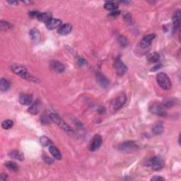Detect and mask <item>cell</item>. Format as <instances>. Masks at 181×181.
<instances>
[{"label": "cell", "mask_w": 181, "mask_h": 181, "mask_svg": "<svg viewBox=\"0 0 181 181\" xmlns=\"http://www.w3.org/2000/svg\"><path fill=\"white\" fill-rule=\"evenodd\" d=\"M116 72L119 76H123L124 74H126L127 71V67L126 65H124V64L122 62V61L120 57L117 58L115 61L114 64Z\"/></svg>", "instance_id": "6"}, {"label": "cell", "mask_w": 181, "mask_h": 181, "mask_svg": "<svg viewBox=\"0 0 181 181\" xmlns=\"http://www.w3.org/2000/svg\"><path fill=\"white\" fill-rule=\"evenodd\" d=\"M33 101V96L30 94H21L19 96V102L21 105L28 106L30 105Z\"/></svg>", "instance_id": "13"}, {"label": "cell", "mask_w": 181, "mask_h": 181, "mask_svg": "<svg viewBox=\"0 0 181 181\" xmlns=\"http://www.w3.org/2000/svg\"><path fill=\"white\" fill-rule=\"evenodd\" d=\"M41 108V103L39 100H36L34 103L29 108L28 111L32 115H36L39 112Z\"/></svg>", "instance_id": "15"}, {"label": "cell", "mask_w": 181, "mask_h": 181, "mask_svg": "<svg viewBox=\"0 0 181 181\" xmlns=\"http://www.w3.org/2000/svg\"><path fill=\"white\" fill-rule=\"evenodd\" d=\"M58 126L60 127V128L62 129V130H64V132H67V133H72V132H74L73 129H72L71 127H70L69 124L67 123H66L64 120H62V119H60L59 122L57 124Z\"/></svg>", "instance_id": "18"}, {"label": "cell", "mask_w": 181, "mask_h": 181, "mask_svg": "<svg viewBox=\"0 0 181 181\" xmlns=\"http://www.w3.org/2000/svg\"><path fill=\"white\" fill-rule=\"evenodd\" d=\"M156 81L162 89L169 90L171 87V82L166 74L160 72L156 75Z\"/></svg>", "instance_id": "2"}, {"label": "cell", "mask_w": 181, "mask_h": 181, "mask_svg": "<svg viewBox=\"0 0 181 181\" xmlns=\"http://www.w3.org/2000/svg\"><path fill=\"white\" fill-rule=\"evenodd\" d=\"M164 179L161 178V177H159V176H155V177H153V178L151 179V180H164Z\"/></svg>", "instance_id": "39"}, {"label": "cell", "mask_w": 181, "mask_h": 181, "mask_svg": "<svg viewBox=\"0 0 181 181\" xmlns=\"http://www.w3.org/2000/svg\"><path fill=\"white\" fill-rule=\"evenodd\" d=\"M40 142H41V144H42V145H43V146H50V145H52V142H51V140H50L49 138H48L47 137H45V136H43V137H41V139H40Z\"/></svg>", "instance_id": "28"}, {"label": "cell", "mask_w": 181, "mask_h": 181, "mask_svg": "<svg viewBox=\"0 0 181 181\" xmlns=\"http://www.w3.org/2000/svg\"><path fill=\"white\" fill-rule=\"evenodd\" d=\"M72 26L71 24L69 23H66L64 24V25H62V26L58 29L57 32L60 35H65L69 34L70 32L72 31Z\"/></svg>", "instance_id": "17"}, {"label": "cell", "mask_w": 181, "mask_h": 181, "mask_svg": "<svg viewBox=\"0 0 181 181\" xmlns=\"http://www.w3.org/2000/svg\"><path fill=\"white\" fill-rule=\"evenodd\" d=\"M155 37L156 36H155L154 34H149V35L144 36L140 43L141 47L142 48H147L148 47H149Z\"/></svg>", "instance_id": "11"}, {"label": "cell", "mask_w": 181, "mask_h": 181, "mask_svg": "<svg viewBox=\"0 0 181 181\" xmlns=\"http://www.w3.org/2000/svg\"><path fill=\"white\" fill-rule=\"evenodd\" d=\"M46 26L49 30L60 29L62 26V21L57 19H52L46 23Z\"/></svg>", "instance_id": "12"}, {"label": "cell", "mask_w": 181, "mask_h": 181, "mask_svg": "<svg viewBox=\"0 0 181 181\" xmlns=\"http://www.w3.org/2000/svg\"><path fill=\"white\" fill-rule=\"evenodd\" d=\"M149 111L152 114L156 115L161 116V117H165L167 115L166 110L162 106V104L155 103L149 106Z\"/></svg>", "instance_id": "5"}, {"label": "cell", "mask_w": 181, "mask_h": 181, "mask_svg": "<svg viewBox=\"0 0 181 181\" xmlns=\"http://www.w3.org/2000/svg\"><path fill=\"white\" fill-rule=\"evenodd\" d=\"M127 100L126 95L124 94H121L119 96H118L115 98H114L112 100V102L110 103V110L112 112H116L118 110L120 109L122 106H124V104L125 103Z\"/></svg>", "instance_id": "1"}, {"label": "cell", "mask_w": 181, "mask_h": 181, "mask_svg": "<svg viewBox=\"0 0 181 181\" xmlns=\"http://www.w3.org/2000/svg\"><path fill=\"white\" fill-rule=\"evenodd\" d=\"M49 118H50V120H51V121H53L54 123H55V124H57L60 120V119H61V118H60L59 116H58L57 115L55 114V113H51V114H50L49 115Z\"/></svg>", "instance_id": "32"}, {"label": "cell", "mask_w": 181, "mask_h": 181, "mask_svg": "<svg viewBox=\"0 0 181 181\" xmlns=\"http://www.w3.org/2000/svg\"><path fill=\"white\" fill-rule=\"evenodd\" d=\"M50 66L53 71L57 72V73H62L65 70V66L60 62L56 61V60L50 62Z\"/></svg>", "instance_id": "10"}, {"label": "cell", "mask_w": 181, "mask_h": 181, "mask_svg": "<svg viewBox=\"0 0 181 181\" xmlns=\"http://www.w3.org/2000/svg\"><path fill=\"white\" fill-rule=\"evenodd\" d=\"M159 59V55L156 53H153L147 56V60L150 63H156V62H158Z\"/></svg>", "instance_id": "26"}, {"label": "cell", "mask_w": 181, "mask_h": 181, "mask_svg": "<svg viewBox=\"0 0 181 181\" xmlns=\"http://www.w3.org/2000/svg\"><path fill=\"white\" fill-rule=\"evenodd\" d=\"M51 17V14H50V13H48V12H46V13H40V14L38 15L37 19L39 20L40 21L43 22V23L46 24L50 20L52 19Z\"/></svg>", "instance_id": "20"}, {"label": "cell", "mask_w": 181, "mask_h": 181, "mask_svg": "<svg viewBox=\"0 0 181 181\" xmlns=\"http://www.w3.org/2000/svg\"><path fill=\"white\" fill-rule=\"evenodd\" d=\"M7 178H8L7 174H6V173H2V174H1V176H0V180L5 181V180H7Z\"/></svg>", "instance_id": "38"}, {"label": "cell", "mask_w": 181, "mask_h": 181, "mask_svg": "<svg viewBox=\"0 0 181 181\" xmlns=\"http://www.w3.org/2000/svg\"><path fill=\"white\" fill-rule=\"evenodd\" d=\"M8 3L10 4L11 5H17V2L15 1H11V2H7Z\"/></svg>", "instance_id": "42"}, {"label": "cell", "mask_w": 181, "mask_h": 181, "mask_svg": "<svg viewBox=\"0 0 181 181\" xmlns=\"http://www.w3.org/2000/svg\"><path fill=\"white\" fill-rule=\"evenodd\" d=\"M102 142L103 140L100 134H95L93 139H92L91 142L89 149L91 152H95V151L98 150L101 146Z\"/></svg>", "instance_id": "7"}, {"label": "cell", "mask_w": 181, "mask_h": 181, "mask_svg": "<svg viewBox=\"0 0 181 181\" xmlns=\"http://www.w3.org/2000/svg\"><path fill=\"white\" fill-rule=\"evenodd\" d=\"M118 42H119L120 45L122 48L126 47L128 44L127 39L125 37H124V36H120L119 38H118Z\"/></svg>", "instance_id": "31"}, {"label": "cell", "mask_w": 181, "mask_h": 181, "mask_svg": "<svg viewBox=\"0 0 181 181\" xmlns=\"http://www.w3.org/2000/svg\"><path fill=\"white\" fill-rule=\"evenodd\" d=\"M180 10H177L175 11L173 16V25L174 30L178 29L180 26Z\"/></svg>", "instance_id": "14"}, {"label": "cell", "mask_w": 181, "mask_h": 181, "mask_svg": "<svg viewBox=\"0 0 181 181\" xmlns=\"http://www.w3.org/2000/svg\"><path fill=\"white\" fill-rule=\"evenodd\" d=\"M5 166L8 169L12 172H17L19 170V166H18V165L15 162L7 161L5 164Z\"/></svg>", "instance_id": "25"}, {"label": "cell", "mask_w": 181, "mask_h": 181, "mask_svg": "<svg viewBox=\"0 0 181 181\" xmlns=\"http://www.w3.org/2000/svg\"><path fill=\"white\" fill-rule=\"evenodd\" d=\"M43 158L44 161H45V163H47L48 164H53L54 161H53V158H51L50 157H49V156H48L47 155H43Z\"/></svg>", "instance_id": "33"}, {"label": "cell", "mask_w": 181, "mask_h": 181, "mask_svg": "<svg viewBox=\"0 0 181 181\" xmlns=\"http://www.w3.org/2000/svg\"><path fill=\"white\" fill-rule=\"evenodd\" d=\"M49 120L50 118H48L47 117H45V116H43L41 118V122L43 124H48L49 122Z\"/></svg>", "instance_id": "37"}, {"label": "cell", "mask_w": 181, "mask_h": 181, "mask_svg": "<svg viewBox=\"0 0 181 181\" xmlns=\"http://www.w3.org/2000/svg\"><path fill=\"white\" fill-rule=\"evenodd\" d=\"M11 69L14 73L17 74V75L20 76L23 79L29 74V72H28L26 68L23 67V66L19 65V64H13V65H11Z\"/></svg>", "instance_id": "8"}, {"label": "cell", "mask_w": 181, "mask_h": 181, "mask_svg": "<svg viewBox=\"0 0 181 181\" xmlns=\"http://www.w3.org/2000/svg\"><path fill=\"white\" fill-rule=\"evenodd\" d=\"M40 14V12L38 11H31L29 12L30 17L33 19V18H38V15Z\"/></svg>", "instance_id": "34"}, {"label": "cell", "mask_w": 181, "mask_h": 181, "mask_svg": "<svg viewBox=\"0 0 181 181\" xmlns=\"http://www.w3.org/2000/svg\"><path fill=\"white\" fill-rule=\"evenodd\" d=\"M30 37H31V40L33 42H38L39 41L40 38H41V35H40V32L38 31V29H33L30 31Z\"/></svg>", "instance_id": "22"}, {"label": "cell", "mask_w": 181, "mask_h": 181, "mask_svg": "<svg viewBox=\"0 0 181 181\" xmlns=\"http://www.w3.org/2000/svg\"><path fill=\"white\" fill-rule=\"evenodd\" d=\"M78 64L81 66H84V65H86V64H87V62H86L84 58L81 57L79 58V60H78Z\"/></svg>", "instance_id": "35"}, {"label": "cell", "mask_w": 181, "mask_h": 181, "mask_svg": "<svg viewBox=\"0 0 181 181\" xmlns=\"http://www.w3.org/2000/svg\"><path fill=\"white\" fill-rule=\"evenodd\" d=\"M161 67V64H158V65H157V66H155L154 67H153L152 71H156V70L160 69Z\"/></svg>", "instance_id": "41"}, {"label": "cell", "mask_w": 181, "mask_h": 181, "mask_svg": "<svg viewBox=\"0 0 181 181\" xmlns=\"http://www.w3.org/2000/svg\"><path fill=\"white\" fill-rule=\"evenodd\" d=\"M14 125V122L11 120H4L2 123V127L3 129L5 130H9V129H11L12 127Z\"/></svg>", "instance_id": "30"}, {"label": "cell", "mask_w": 181, "mask_h": 181, "mask_svg": "<svg viewBox=\"0 0 181 181\" xmlns=\"http://www.w3.org/2000/svg\"><path fill=\"white\" fill-rule=\"evenodd\" d=\"M49 152H50V154L53 155V156L55 158V159L61 160L62 158L61 154H60V151L58 150L55 146L50 145L49 146Z\"/></svg>", "instance_id": "19"}, {"label": "cell", "mask_w": 181, "mask_h": 181, "mask_svg": "<svg viewBox=\"0 0 181 181\" xmlns=\"http://www.w3.org/2000/svg\"><path fill=\"white\" fill-rule=\"evenodd\" d=\"M138 148L139 146L133 141H126V142L120 144L119 146H118V149L120 152L127 153L135 152L136 150L138 149Z\"/></svg>", "instance_id": "3"}, {"label": "cell", "mask_w": 181, "mask_h": 181, "mask_svg": "<svg viewBox=\"0 0 181 181\" xmlns=\"http://www.w3.org/2000/svg\"><path fill=\"white\" fill-rule=\"evenodd\" d=\"M120 11H112L111 13L110 14V17H116L118 15H120Z\"/></svg>", "instance_id": "36"}, {"label": "cell", "mask_w": 181, "mask_h": 181, "mask_svg": "<svg viewBox=\"0 0 181 181\" xmlns=\"http://www.w3.org/2000/svg\"><path fill=\"white\" fill-rule=\"evenodd\" d=\"M11 28L12 25L9 22L3 21V20H2V21H0V29H1V30H2V31H6V30L10 29H11Z\"/></svg>", "instance_id": "29"}, {"label": "cell", "mask_w": 181, "mask_h": 181, "mask_svg": "<svg viewBox=\"0 0 181 181\" xmlns=\"http://www.w3.org/2000/svg\"><path fill=\"white\" fill-rule=\"evenodd\" d=\"M10 87V84L9 81L6 79H1V82H0V90L2 92L7 91Z\"/></svg>", "instance_id": "24"}, {"label": "cell", "mask_w": 181, "mask_h": 181, "mask_svg": "<svg viewBox=\"0 0 181 181\" xmlns=\"http://www.w3.org/2000/svg\"><path fill=\"white\" fill-rule=\"evenodd\" d=\"M98 112H99L100 114H103L104 112H106V110H105V108H104L103 107H100L99 109H98Z\"/></svg>", "instance_id": "40"}, {"label": "cell", "mask_w": 181, "mask_h": 181, "mask_svg": "<svg viewBox=\"0 0 181 181\" xmlns=\"http://www.w3.org/2000/svg\"><path fill=\"white\" fill-rule=\"evenodd\" d=\"M176 104V100L174 98H167L163 101L162 106L164 108H171Z\"/></svg>", "instance_id": "23"}, {"label": "cell", "mask_w": 181, "mask_h": 181, "mask_svg": "<svg viewBox=\"0 0 181 181\" xmlns=\"http://www.w3.org/2000/svg\"><path fill=\"white\" fill-rule=\"evenodd\" d=\"M165 163L163 158L160 156H154L146 162V166H152V169L154 170H159L164 167Z\"/></svg>", "instance_id": "4"}, {"label": "cell", "mask_w": 181, "mask_h": 181, "mask_svg": "<svg viewBox=\"0 0 181 181\" xmlns=\"http://www.w3.org/2000/svg\"><path fill=\"white\" fill-rule=\"evenodd\" d=\"M164 124L161 121H158L154 124L152 127V132H154V134L156 135H159L161 134L164 132Z\"/></svg>", "instance_id": "16"}, {"label": "cell", "mask_w": 181, "mask_h": 181, "mask_svg": "<svg viewBox=\"0 0 181 181\" xmlns=\"http://www.w3.org/2000/svg\"><path fill=\"white\" fill-rule=\"evenodd\" d=\"M9 156L11 158H14V159L21 161H22L24 158L23 155L17 150H14V151H11V152H10L9 154Z\"/></svg>", "instance_id": "21"}, {"label": "cell", "mask_w": 181, "mask_h": 181, "mask_svg": "<svg viewBox=\"0 0 181 181\" xmlns=\"http://www.w3.org/2000/svg\"><path fill=\"white\" fill-rule=\"evenodd\" d=\"M96 79L98 83L99 84V85L103 88H106L109 85V80L108 79V78L106 76H104L100 72H96Z\"/></svg>", "instance_id": "9"}, {"label": "cell", "mask_w": 181, "mask_h": 181, "mask_svg": "<svg viewBox=\"0 0 181 181\" xmlns=\"http://www.w3.org/2000/svg\"><path fill=\"white\" fill-rule=\"evenodd\" d=\"M104 7L106 9L110 10V11H115L118 8V5L112 2H106L104 5Z\"/></svg>", "instance_id": "27"}]
</instances>
